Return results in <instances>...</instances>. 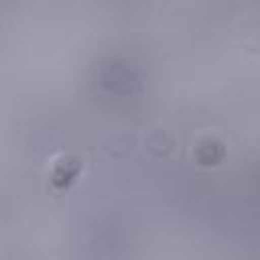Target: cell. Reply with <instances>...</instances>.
I'll list each match as a JSON object with an SVG mask.
<instances>
[{
	"label": "cell",
	"mask_w": 260,
	"mask_h": 260,
	"mask_svg": "<svg viewBox=\"0 0 260 260\" xmlns=\"http://www.w3.org/2000/svg\"><path fill=\"white\" fill-rule=\"evenodd\" d=\"M83 169V158L75 152H59L49 160L47 175L53 187L65 189L69 187L81 173Z\"/></svg>",
	"instance_id": "obj_1"
},
{
	"label": "cell",
	"mask_w": 260,
	"mask_h": 260,
	"mask_svg": "<svg viewBox=\"0 0 260 260\" xmlns=\"http://www.w3.org/2000/svg\"><path fill=\"white\" fill-rule=\"evenodd\" d=\"M225 152V142L215 132H203L193 144V154L201 165H215Z\"/></svg>",
	"instance_id": "obj_2"
},
{
	"label": "cell",
	"mask_w": 260,
	"mask_h": 260,
	"mask_svg": "<svg viewBox=\"0 0 260 260\" xmlns=\"http://www.w3.org/2000/svg\"><path fill=\"white\" fill-rule=\"evenodd\" d=\"M146 148L154 154H167L175 148V134L162 124L150 126L146 130Z\"/></svg>",
	"instance_id": "obj_3"
}]
</instances>
